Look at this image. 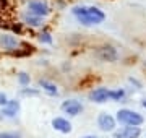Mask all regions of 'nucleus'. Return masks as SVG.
Masks as SVG:
<instances>
[{
    "label": "nucleus",
    "mask_w": 146,
    "mask_h": 138,
    "mask_svg": "<svg viewBox=\"0 0 146 138\" xmlns=\"http://www.w3.org/2000/svg\"><path fill=\"white\" fill-rule=\"evenodd\" d=\"M73 15H76L78 21L84 26H93V25H101L106 20V13L99 10L98 7H75Z\"/></svg>",
    "instance_id": "obj_1"
},
{
    "label": "nucleus",
    "mask_w": 146,
    "mask_h": 138,
    "mask_svg": "<svg viewBox=\"0 0 146 138\" xmlns=\"http://www.w3.org/2000/svg\"><path fill=\"white\" fill-rule=\"evenodd\" d=\"M117 120L120 123H125V125H131V127H140L141 123L145 122L143 115H140L138 112L130 111V109H120L117 112Z\"/></svg>",
    "instance_id": "obj_2"
},
{
    "label": "nucleus",
    "mask_w": 146,
    "mask_h": 138,
    "mask_svg": "<svg viewBox=\"0 0 146 138\" xmlns=\"http://www.w3.org/2000/svg\"><path fill=\"white\" fill-rule=\"evenodd\" d=\"M28 11L33 13V15H36V16H47L50 13V8L42 0H31L28 3Z\"/></svg>",
    "instance_id": "obj_3"
},
{
    "label": "nucleus",
    "mask_w": 146,
    "mask_h": 138,
    "mask_svg": "<svg viewBox=\"0 0 146 138\" xmlns=\"http://www.w3.org/2000/svg\"><path fill=\"white\" fill-rule=\"evenodd\" d=\"M96 57L102 62H115L119 58V54L112 46H102L96 50Z\"/></svg>",
    "instance_id": "obj_4"
},
{
    "label": "nucleus",
    "mask_w": 146,
    "mask_h": 138,
    "mask_svg": "<svg viewBox=\"0 0 146 138\" xmlns=\"http://www.w3.org/2000/svg\"><path fill=\"white\" fill-rule=\"evenodd\" d=\"M21 42L18 41V37L10 34V33H3L0 34V47L5 50H15L16 47H20Z\"/></svg>",
    "instance_id": "obj_5"
},
{
    "label": "nucleus",
    "mask_w": 146,
    "mask_h": 138,
    "mask_svg": "<svg viewBox=\"0 0 146 138\" xmlns=\"http://www.w3.org/2000/svg\"><path fill=\"white\" fill-rule=\"evenodd\" d=\"M62 111L65 114H68V115H78L83 111V106L78 101H75V99H68V101L62 102Z\"/></svg>",
    "instance_id": "obj_6"
},
{
    "label": "nucleus",
    "mask_w": 146,
    "mask_h": 138,
    "mask_svg": "<svg viewBox=\"0 0 146 138\" xmlns=\"http://www.w3.org/2000/svg\"><path fill=\"white\" fill-rule=\"evenodd\" d=\"M98 125H99L101 130H104V132H112L115 127V119L109 114H99L98 117Z\"/></svg>",
    "instance_id": "obj_7"
},
{
    "label": "nucleus",
    "mask_w": 146,
    "mask_h": 138,
    "mask_svg": "<svg viewBox=\"0 0 146 138\" xmlns=\"http://www.w3.org/2000/svg\"><path fill=\"white\" fill-rule=\"evenodd\" d=\"M140 135H141L140 128L128 125V127L122 128V130H119V132H115L114 133V138H138Z\"/></svg>",
    "instance_id": "obj_8"
},
{
    "label": "nucleus",
    "mask_w": 146,
    "mask_h": 138,
    "mask_svg": "<svg viewBox=\"0 0 146 138\" xmlns=\"http://www.w3.org/2000/svg\"><path fill=\"white\" fill-rule=\"evenodd\" d=\"M52 127L60 133H70L72 132V123L63 117H55L52 120Z\"/></svg>",
    "instance_id": "obj_9"
},
{
    "label": "nucleus",
    "mask_w": 146,
    "mask_h": 138,
    "mask_svg": "<svg viewBox=\"0 0 146 138\" xmlns=\"http://www.w3.org/2000/svg\"><path fill=\"white\" fill-rule=\"evenodd\" d=\"M20 111V102L18 101H7V104L2 107V117L7 115V117H15L16 112Z\"/></svg>",
    "instance_id": "obj_10"
},
{
    "label": "nucleus",
    "mask_w": 146,
    "mask_h": 138,
    "mask_svg": "<svg viewBox=\"0 0 146 138\" xmlns=\"http://www.w3.org/2000/svg\"><path fill=\"white\" fill-rule=\"evenodd\" d=\"M89 99L94 101V102L102 104V102H106L109 99V90H106V88H98V90H94L93 93L89 94Z\"/></svg>",
    "instance_id": "obj_11"
},
{
    "label": "nucleus",
    "mask_w": 146,
    "mask_h": 138,
    "mask_svg": "<svg viewBox=\"0 0 146 138\" xmlns=\"http://www.w3.org/2000/svg\"><path fill=\"white\" fill-rule=\"evenodd\" d=\"M23 21L26 23L28 26H34V28L42 26V25H44V20H42V16H36V15H33V13H29V11L23 15Z\"/></svg>",
    "instance_id": "obj_12"
},
{
    "label": "nucleus",
    "mask_w": 146,
    "mask_h": 138,
    "mask_svg": "<svg viewBox=\"0 0 146 138\" xmlns=\"http://www.w3.org/2000/svg\"><path fill=\"white\" fill-rule=\"evenodd\" d=\"M39 85H41L49 94H57V86L54 85V83H49V81H46V80H41L39 81Z\"/></svg>",
    "instance_id": "obj_13"
},
{
    "label": "nucleus",
    "mask_w": 146,
    "mask_h": 138,
    "mask_svg": "<svg viewBox=\"0 0 146 138\" xmlns=\"http://www.w3.org/2000/svg\"><path fill=\"white\" fill-rule=\"evenodd\" d=\"M123 96H125L123 90H115V91L109 90V99H112V101H120V99H123Z\"/></svg>",
    "instance_id": "obj_14"
},
{
    "label": "nucleus",
    "mask_w": 146,
    "mask_h": 138,
    "mask_svg": "<svg viewBox=\"0 0 146 138\" xmlns=\"http://www.w3.org/2000/svg\"><path fill=\"white\" fill-rule=\"evenodd\" d=\"M29 81H31V78H29V75L28 73H25V72L18 73V83H20L21 86H28L29 85Z\"/></svg>",
    "instance_id": "obj_15"
},
{
    "label": "nucleus",
    "mask_w": 146,
    "mask_h": 138,
    "mask_svg": "<svg viewBox=\"0 0 146 138\" xmlns=\"http://www.w3.org/2000/svg\"><path fill=\"white\" fill-rule=\"evenodd\" d=\"M39 41H41V42H44V44H52V36H50V34H49V33H41V34H39Z\"/></svg>",
    "instance_id": "obj_16"
},
{
    "label": "nucleus",
    "mask_w": 146,
    "mask_h": 138,
    "mask_svg": "<svg viewBox=\"0 0 146 138\" xmlns=\"http://www.w3.org/2000/svg\"><path fill=\"white\" fill-rule=\"evenodd\" d=\"M21 94H23V96H37V94H39V91H37V90H28V88H23V90H21Z\"/></svg>",
    "instance_id": "obj_17"
},
{
    "label": "nucleus",
    "mask_w": 146,
    "mask_h": 138,
    "mask_svg": "<svg viewBox=\"0 0 146 138\" xmlns=\"http://www.w3.org/2000/svg\"><path fill=\"white\" fill-rule=\"evenodd\" d=\"M7 101H8V98H7V94L5 93H2V91H0V106L3 107L7 104Z\"/></svg>",
    "instance_id": "obj_18"
},
{
    "label": "nucleus",
    "mask_w": 146,
    "mask_h": 138,
    "mask_svg": "<svg viewBox=\"0 0 146 138\" xmlns=\"http://www.w3.org/2000/svg\"><path fill=\"white\" fill-rule=\"evenodd\" d=\"M0 138H20L16 133H7V132H3V133H0Z\"/></svg>",
    "instance_id": "obj_19"
},
{
    "label": "nucleus",
    "mask_w": 146,
    "mask_h": 138,
    "mask_svg": "<svg viewBox=\"0 0 146 138\" xmlns=\"http://www.w3.org/2000/svg\"><path fill=\"white\" fill-rule=\"evenodd\" d=\"M128 81H130L131 85H135L136 88H138V90H141V83H140V81H136L135 78H130V80H128Z\"/></svg>",
    "instance_id": "obj_20"
},
{
    "label": "nucleus",
    "mask_w": 146,
    "mask_h": 138,
    "mask_svg": "<svg viewBox=\"0 0 146 138\" xmlns=\"http://www.w3.org/2000/svg\"><path fill=\"white\" fill-rule=\"evenodd\" d=\"M83 138H98V137H94V135H88V137H83Z\"/></svg>",
    "instance_id": "obj_21"
},
{
    "label": "nucleus",
    "mask_w": 146,
    "mask_h": 138,
    "mask_svg": "<svg viewBox=\"0 0 146 138\" xmlns=\"http://www.w3.org/2000/svg\"><path fill=\"white\" fill-rule=\"evenodd\" d=\"M141 106H143V107H146V99H143V102H141Z\"/></svg>",
    "instance_id": "obj_22"
},
{
    "label": "nucleus",
    "mask_w": 146,
    "mask_h": 138,
    "mask_svg": "<svg viewBox=\"0 0 146 138\" xmlns=\"http://www.w3.org/2000/svg\"><path fill=\"white\" fill-rule=\"evenodd\" d=\"M0 119H2V114H0Z\"/></svg>",
    "instance_id": "obj_23"
}]
</instances>
